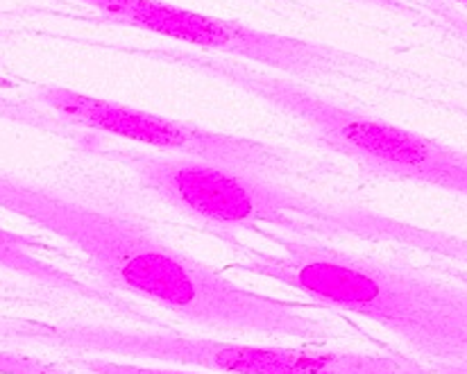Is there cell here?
Wrapping results in <instances>:
<instances>
[{
    "label": "cell",
    "mask_w": 467,
    "mask_h": 374,
    "mask_svg": "<svg viewBox=\"0 0 467 374\" xmlns=\"http://www.w3.org/2000/svg\"><path fill=\"white\" fill-rule=\"evenodd\" d=\"M0 209L76 247L107 288L155 302L191 325L306 343L336 338L311 306L238 286L119 207L0 171Z\"/></svg>",
    "instance_id": "cell-1"
},
{
    "label": "cell",
    "mask_w": 467,
    "mask_h": 374,
    "mask_svg": "<svg viewBox=\"0 0 467 374\" xmlns=\"http://www.w3.org/2000/svg\"><path fill=\"white\" fill-rule=\"evenodd\" d=\"M141 184L166 207L200 224L221 241L238 245L243 232H279L297 238H361L392 243L450 259L467 268V238L424 229L358 204L320 200L275 177L216 166L184 154H130Z\"/></svg>",
    "instance_id": "cell-2"
},
{
    "label": "cell",
    "mask_w": 467,
    "mask_h": 374,
    "mask_svg": "<svg viewBox=\"0 0 467 374\" xmlns=\"http://www.w3.org/2000/svg\"><path fill=\"white\" fill-rule=\"evenodd\" d=\"M277 250L238 243V273L259 275L309 297L316 306L377 322L424 366L451 363L467 352V288L413 265L329 245L317 238L264 232Z\"/></svg>",
    "instance_id": "cell-3"
},
{
    "label": "cell",
    "mask_w": 467,
    "mask_h": 374,
    "mask_svg": "<svg viewBox=\"0 0 467 374\" xmlns=\"http://www.w3.org/2000/svg\"><path fill=\"white\" fill-rule=\"evenodd\" d=\"M27 336L79 354H116L143 361L193 366L221 374H433L420 358L400 354L245 345L175 331H128L120 327L84 322L35 325Z\"/></svg>",
    "instance_id": "cell-4"
},
{
    "label": "cell",
    "mask_w": 467,
    "mask_h": 374,
    "mask_svg": "<svg viewBox=\"0 0 467 374\" xmlns=\"http://www.w3.org/2000/svg\"><path fill=\"white\" fill-rule=\"evenodd\" d=\"M111 23L152 32L195 48L264 64L293 79L370 78L375 62L327 44L256 30L241 21L200 14L161 0H78Z\"/></svg>",
    "instance_id": "cell-5"
},
{
    "label": "cell",
    "mask_w": 467,
    "mask_h": 374,
    "mask_svg": "<svg viewBox=\"0 0 467 374\" xmlns=\"http://www.w3.org/2000/svg\"><path fill=\"white\" fill-rule=\"evenodd\" d=\"M36 100L57 114V119H62L64 123L130 139V141L161 150V152L184 154V157L202 159L216 166L256 172V175L275 177V180L296 175L309 177L316 172L306 159H300L286 148L236 137V134L213 132L189 120L150 114L137 107L87 96L67 87L39 88Z\"/></svg>",
    "instance_id": "cell-6"
},
{
    "label": "cell",
    "mask_w": 467,
    "mask_h": 374,
    "mask_svg": "<svg viewBox=\"0 0 467 374\" xmlns=\"http://www.w3.org/2000/svg\"><path fill=\"white\" fill-rule=\"evenodd\" d=\"M0 268L32 279L36 284H44L55 291L107 304L114 311H130V304L125 299L114 297L116 291L79 279L76 273L55 264L48 255V247L39 238L12 232L3 224H0Z\"/></svg>",
    "instance_id": "cell-7"
},
{
    "label": "cell",
    "mask_w": 467,
    "mask_h": 374,
    "mask_svg": "<svg viewBox=\"0 0 467 374\" xmlns=\"http://www.w3.org/2000/svg\"><path fill=\"white\" fill-rule=\"evenodd\" d=\"M71 368L78 374H209L191 370H172V368H152L139 366V363H119L100 357H73Z\"/></svg>",
    "instance_id": "cell-8"
},
{
    "label": "cell",
    "mask_w": 467,
    "mask_h": 374,
    "mask_svg": "<svg viewBox=\"0 0 467 374\" xmlns=\"http://www.w3.org/2000/svg\"><path fill=\"white\" fill-rule=\"evenodd\" d=\"M0 374H78L62 363H50L44 358L26 357L16 352H0Z\"/></svg>",
    "instance_id": "cell-9"
},
{
    "label": "cell",
    "mask_w": 467,
    "mask_h": 374,
    "mask_svg": "<svg viewBox=\"0 0 467 374\" xmlns=\"http://www.w3.org/2000/svg\"><path fill=\"white\" fill-rule=\"evenodd\" d=\"M436 5L441 7L438 9V14H441L442 21H445L447 26L454 27V30L459 32L461 39L467 41V16H463V14H459V12H451V9L447 7V5H442L441 0H436Z\"/></svg>",
    "instance_id": "cell-10"
},
{
    "label": "cell",
    "mask_w": 467,
    "mask_h": 374,
    "mask_svg": "<svg viewBox=\"0 0 467 374\" xmlns=\"http://www.w3.org/2000/svg\"><path fill=\"white\" fill-rule=\"evenodd\" d=\"M433 374H467V352L451 363H438V366H427Z\"/></svg>",
    "instance_id": "cell-11"
},
{
    "label": "cell",
    "mask_w": 467,
    "mask_h": 374,
    "mask_svg": "<svg viewBox=\"0 0 467 374\" xmlns=\"http://www.w3.org/2000/svg\"><path fill=\"white\" fill-rule=\"evenodd\" d=\"M357 3H368V5H379V7L397 9V12H415L413 5L409 0H357Z\"/></svg>",
    "instance_id": "cell-12"
},
{
    "label": "cell",
    "mask_w": 467,
    "mask_h": 374,
    "mask_svg": "<svg viewBox=\"0 0 467 374\" xmlns=\"http://www.w3.org/2000/svg\"><path fill=\"white\" fill-rule=\"evenodd\" d=\"M438 273L445 275V277L454 279V282L463 284V286L467 288V268H456V265H441L438 268Z\"/></svg>",
    "instance_id": "cell-13"
}]
</instances>
